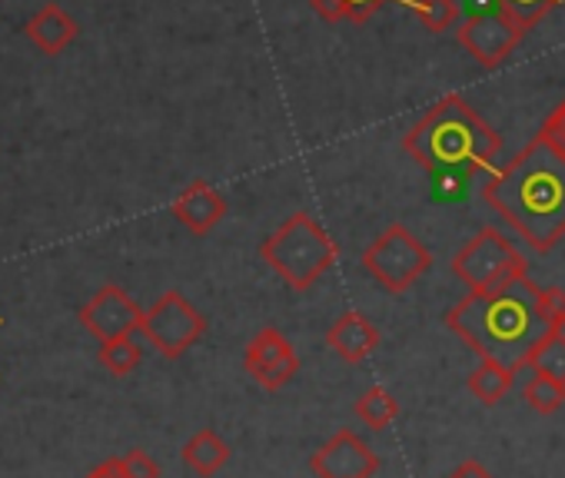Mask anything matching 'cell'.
I'll return each instance as SVG.
<instances>
[{"instance_id": "obj_7", "label": "cell", "mask_w": 565, "mask_h": 478, "mask_svg": "<svg viewBox=\"0 0 565 478\" xmlns=\"http://www.w3.org/2000/svg\"><path fill=\"white\" fill-rule=\"evenodd\" d=\"M525 34L529 28L519 24L509 11H502L499 0H476L469 21L456 31V41L479 67L495 70L515 54Z\"/></svg>"}, {"instance_id": "obj_3", "label": "cell", "mask_w": 565, "mask_h": 478, "mask_svg": "<svg viewBox=\"0 0 565 478\" xmlns=\"http://www.w3.org/2000/svg\"><path fill=\"white\" fill-rule=\"evenodd\" d=\"M403 150L429 173H459V176H482L499 150L502 137L492 123H486L466 97L446 94L439 104H433L403 137Z\"/></svg>"}, {"instance_id": "obj_21", "label": "cell", "mask_w": 565, "mask_h": 478, "mask_svg": "<svg viewBox=\"0 0 565 478\" xmlns=\"http://www.w3.org/2000/svg\"><path fill=\"white\" fill-rule=\"evenodd\" d=\"M558 4H565V0H499V8L502 11H509L519 24H525L529 31L545 18V14H552Z\"/></svg>"}, {"instance_id": "obj_15", "label": "cell", "mask_w": 565, "mask_h": 478, "mask_svg": "<svg viewBox=\"0 0 565 478\" xmlns=\"http://www.w3.org/2000/svg\"><path fill=\"white\" fill-rule=\"evenodd\" d=\"M353 412L360 415V422H363V425H370L373 432H383V428H390V425L396 422V415H399V402L393 399V392H390V389H383V385H370V389L356 399Z\"/></svg>"}, {"instance_id": "obj_11", "label": "cell", "mask_w": 565, "mask_h": 478, "mask_svg": "<svg viewBox=\"0 0 565 478\" xmlns=\"http://www.w3.org/2000/svg\"><path fill=\"white\" fill-rule=\"evenodd\" d=\"M380 343H383L380 329H376V326L370 323V316L360 313V309L343 313V316L327 329V346H330L343 362H350V366L366 362V359L376 352Z\"/></svg>"}, {"instance_id": "obj_5", "label": "cell", "mask_w": 565, "mask_h": 478, "mask_svg": "<svg viewBox=\"0 0 565 478\" xmlns=\"http://www.w3.org/2000/svg\"><path fill=\"white\" fill-rule=\"evenodd\" d=\"M449 270L469 293H486L509 280L529 276V260L499 226H482L449 260Z\"/></svg>"}, {"instance_id": "obj_9", "label": "cell", "mask_w": 565, "mask_h": 478, "mask_svg": "<svg viewBox=\"0 0 565 478\" xmlns=\"http://www.w3.org/2000/svg\"><path fill=\"white\" fill-rule=\"evenodd\" d=\"M310 471L317 478H373L380 471V455L353 428H340L310 455Z\"/></svg>"}, {"instance_id": "obj_24", "label": "cell", "mask_w": 565, "mask_h": 478, "mask_svg": "<svg viewBox=\"0 0 565 478\" xmlns=\"http://www.w3.org/2000/svg\"><path fill=\"white\" fill-rule=\"evenodd\" d=\"M449 478H492V471H489L482 461H476V458H466V461H459V465L449 471Z\"/></svg>"}, {"instance_id": "obj_2", "label": "cell", "mask_w": 565, "mask_h": 478, "mask_svg": "<svg viewBox=\"0 0 565 478\" xmlns=\"http://www.w3.org/2000/svg\"><path fill=\"white\" fill-rule=\"evenodd\" d=\"M539 300L542 290L532 283V276H519L486 293H466L446 313V326L476 356L519 372L529 369L532 352L552 333L542 319Z\"/></svg>"}, {"instance_id": "obj_18", "label": "cell", "mask_w": 565, "mask_h": 478, "mask_svg": "<svg viewBox=\"0 0 565 478\" xmlns=\"http://www.w3.org/2000/svg\"><path fill=\"white\" fill-rule=\"evenodd\" d=\"M529 369L535 376H545V379H555L565 385V333H548L542 339V346L532 352Z\"/></svg>"}, {"instance_id": "obj_13", "label": "cell", "mask_w": 565, "mask_h": 478, "mask_svg": "<svg viewBox=\"0 0 565 478\" xmlns=\"http://www.w3.org/2000/svg\"><path fill=\"white\" fill-rule=\"evenodd\" d=\"M28 37L38 51L44 54H61L74 37H77V24L71 14H64L57 4H47L44 11H38L28 24Z\"/></svg>"}, {"instance_id": "obj_20", "label": "cell", "mask_w": 565, "mask_h": 478, "mask_svg": "<svg viewBox=\"0 0 565 478\" xmlns=\"http://www.w3.org/2000/svg\"><path fill=\"white\" fill-rule=\"evenodd\" d=\"M413 14L429 34H446L449 28L459 24V0H413Z\"/></svg>"}, {"instance_id": "obj_23", "label": "cell", "mask_w": 565, "mask_h": 478, "mask_svg": "<svg viewBox=\"0 0 565 478\" xmlns=\"http://www.w3.org/2000/svg\"><path fill=\"white\" fill-rule=\"evenodd\" d=\"M539 133H545L558 150H565V100L545 117V123L539 127Z\"/></svg>"}, {"instance_id": "obj_4", "label": "cell", "mask_w": 565, "mask_h": 478, "mask_svg": "<svg viewBox=\"0 0 565 478\" xmlns=\"http://www.w3.org/2000/svg\"><path fill=\"white\" fill-rule=\"evenodd\" d=\"M259 260L290 290L307 293L337 267L340 243L310 213H294L259 243Z\"/></svg>"}, {"instance_id": "obj_1", "label": "cell", "mask_w": 565, "mask_h": 478, "mask_svg": "<svg viewBox=\"0 0 565 478\" xmlns=\"http://www.w3.org/2000/svg\"><path fill=\"white\" fill-rule=\"evenodd\" d=\"M482 199L532 253L555 250L565 236V150L535 133L482 180Z\"/></svg>"}, {"instance_id": "obj_6", "label": "cell", "mask_w": 565, "mask_h": 478, "mask_svg": "<svg viewBox=\"0 0 565 478\" xmlns=\"http://www.w3.org/2000/svg\"><path fill=\"white\" fill-rule=\"evenodd\" d=\"M429 267H433V253L423 247V239L403 222L386 226L363 250L366 276L376 280L393 296L409 293L429 273Z\"/></svg>"}, {"instance_id": "obj_10", "label": "cell", "mask_w": 565, "mask_h": 478, "mask_svg": "<svg viewBox=\"0 0 565 478\" xmlns=\"http://www.w3.org/2000/svg\"><path fill=\"white\" fill-rule=\"evenodd\" d=\"M203 316L183 300V296H177V293H170V296H163L160 303H157V309L150 313V319H147V333H150V339L160 346V352H167V356H180L186 346H193L196 339H200V333H203Z\"/></svg>"}, {"instance_id": "obj_22", "label": "cell", "mask_w": 565, "mask_h": 478, "mask_svg": "<svg viewBox=\"0 0 565 478\" xmlns=\"http://www.w3.org/2000/svg\"><path fill=\"white\" fill-rule=\"evenodd\" d=\"M539 306H542V319L548 323V329L552 333H565V290L562 286L542 290Z\"/></svg>"}, {"instance_id": "obj_14", "label": "cell", "mask_w": 565, "mask_h": 478, "mask_svg": "<svg viewBox=\"0 0 565 478\" xmlns=\"http://www.w3.org/2000/svg\"><path fill=\"white\" fill-rule=\"evenodd\" d=\"M512 382H515V372L499 366V362H492V359H482L469 372V379H466L472 399H479L482 405H499L512 392Z\"/></svg>"}, {"instance_id": "obj_17", "label": "cell", "mask_w": 565, "mask_h": 478, "mask_svg": "<svg viewBox=\"0 0 565 478\" xmlns=\"http://www.w3.org/2000/svg\"><path fill=\"white\" fill-rule=\"evenodd\" d=\"M390 0H313V11L330 21V24H340V21H350V24H366L376 11H383Z\"/></svg>"}, {"instance_id": "obj_19", "label": "cell", "mask_w": 565, "mask_h": 478, "mask_svg": "<svg viewBox=\"0 0 565 478\" xmlns=\"http://www.w3.org/2000/svg\"><path fill=\"white\" fill-rule=\"evenodd\" d=\"M522 399L532 412L539 415H555L562 405H565V385L555 382V379H545V376H535L522 385Z\"/></svg>"}, {"instance_id": "obj_8", "label": "cell", "mask_w": 565, "mask_h": 478, "mask_svg": "<svg viewBox=\"0 0 565 478\" xmlns=\"http://www.w3.org/2000/svg\"><path fill=\"white\" fill-rule=\"evenodd\" d=\"M243 366L266 392H279L282 385H290L294 376L300 372V356L276 326H266L249 339Z\"/></svg>"}, {"instance_id": "obj_16", "label": "cell", "mask_w": 565, "mask_h": 478, "mask_svg": "<svg viewBox=\"0 0 565 478\" xmlns=\"http://www.w3.org/2000/svg\"><path fill=\"white\" fill-rule=\"evenodd\" d=\"M183 458H186L200 475H213L216 468H223V465L230 461V445H226L216 432L203 428L200 435H193V442L186 445Z\"/></svg>"}, {"instance_id": "obj_12", "label": "cell", "mask_w": 565, "mask_h": 478, "mask_svg": "<svg viewBox=\"0 0 565 478\" xmlns=\"http://www.w3.org/2000/svg\"><path fill=\"white\" fill-rule=\"evenodd\" d=\"M173 213H177V219H180L186 229H193V232L203 236V232H210V229L226 216V199H223L213 186L193 183V186H186V189L177 196Z\"/></svg>"}]
</instances>
